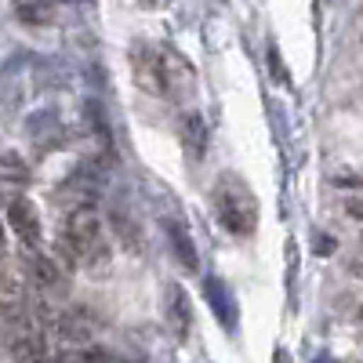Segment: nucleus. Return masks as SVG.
Returning a JSON list of instances; mask_svg holds the SVG:
<instances>
[{"mask_svg": "<svg viewBox=\"0 0 363 363\" xmlns=\"http://www.w3.org/2000/svg\"><path fill=\"white\" fill-rule=\"evenodd\" d=\"M58 255L66 258L69 269H84V272H106L113 247L106 225L99 218V211L91 203H77L66 211L62 233H58Z\"/></svg>", "mask_w": 363, "mask_h": 363, "instance_id": "obj_1", "label": "nucleus"}, {"mask_svg": "<svg viewBox=\"0 0 363 363\" xmlns=\"http://www.w3.org/2000/svg\"><path fill=\"white\" fill-rule=\"evenodd\" d=\"M211 207H215L218 222L233 236H251L258 229V196L240 174L222 171L211 186Z\"/></svg>", "mask_w": 363, "mask_h": 363, "instance_id": "obj_2", "label": "nucleus"}, {"mask_svg": "<svg viewBox=\"0 0 363 363\" xmlns=\"http://www.w3.org/2000/svg\"><path fill=\"white\" fill-rule=\"evenodd\" d=\"M153 87H160V95L186 106L196 95V69L189 66V58L178 48H157L153 55Z\"/></svg>", "mask_w": 363, "mask_h": 363, "instance_id": "obj_3", "label": "nucleus"}, {"mask_svg": "<svg viewBox=\"0 0 363 363\" xmlns=\"http://www.w3.org/2000/svg\"><path fill=\"white\" fill-rule=\"evenodd\" d=\"M22 277L33 284V291L40 294V298H62L66 294V272H62V265H58L55 258H48V255H40V247H26V255H22Z\"/></svg>", "mask_w": 363, "mask_h": 363, "instance_id": "obj_4", "label": "nucleus"}, {"mask_svg": "<svg viewBox=\"0 0 363 363\" xmlns=\"http://www.w3.org/2000/svg\"><path fill=\"white\" fill-rule=\"evenodd\" d=\"M8 225H11V233L22 240V247H40L44 229H40L37 203L29 200V196H15V200H8Z\"/></svg>", "mask_w": 363, "mask_h": 363, "instance_id": "obj_5", "label": "nucleus"}, {"mask_svg": "<svg viewBox=\"0 0 363 363\" xmlns=\"http://www.w3.org/2000/svg\"><path fill=\"white\" fill-rule=\"evenodd\" d=\"M164 320H167V330L178 342L189 338V330H193V306H189V294L182 291L178 284H167V291H164Z\"/></svg>", "mask_w": 363, "mask_h": 363, "instance_id": "obj_6", "label": "nucleus"}, {"mask_svg": "<svg viewBox=\"0 0 363 363\" xmlns=\"http://www.w3.org/2000/svg\"><path fill=\"white\" fill-rule=\"evenodd\" d=\"M178 142H182V149H186V157L196 164V160H203V153H207V142H211V131H207V120L200 116V113H186L178 120Z\"/></svg>", "mask_w": 363, "mask_h": 363, "instance_id": "obj_7", "label": "nucleus"}, {"mask_svg": "<svg viewBox=\"0 0 363 363\" xmlns=\"http://www.w3.org/2000/svg\"><path fill=\"white\" fill-rule=\"evenodd\" d=\"M203 298H207L211 313L218 316V323H222L225 330H236V298L229 294L225 280H218V277H207V280H203Z\"/></svg>", "mask_w": 363, "mask_h": 363, "instance_id": "obj_8", "label": "nucleus"}, {"mask_svg": "<svg viewBox=\"0 0 363 363\" xmlns=\"http://www.w3.org/2000/svg\"><path fill=\"white\" fill-rule=\"evenodd\" d=\"M164 233H167V244H171L178 265L186 269V272H196L200 269V255H196L193 240H189V229L182 225V222H174V218H164Z\"/></svg>", "mask_w": 363, "mask_h": 363, "instance_id": "obj_9", "label": "nucleus"}, {"mask_svg": "<svg viewBox=\"0 0 363 363\" xmlns=\"http://www.w3.org/2000/svg\"><path fill=\"white\" fill-rule=\"evenodd\" d=\"M58 4H62V0H11L15 15L26 26H51L55 15H58Z\"/></svg>", "mask_w": 363, "mask_h": 363, "instance_id": "obj_10", "label": "nucleus"}, {"mask_svg": "<svg viewBox=\"0 0 363 363\" xmlns=\"http://www.w3.org/2000/svg\"><path fill=\"white\" fill-rule=\"evenodd\" d=\"M51 363H116V356L102 345H77V349H62Z\"/></svg>", "mask_w": 363, "mask_h": 363, "instance_id": "obj_11", "label": "nucleus"}, {"mask_svg": "<svg viewBox=\"0 0 363 363\" xmlns=\"http://www.w3.org/2000/svg\"><path fill=\"white\" fill-rule=\"evenodd\" d=\"M0 182L4 186H26L29 182V164L22 160V153H15V149L0 153Z\"/></svg>", "mask_w": 363, "mask_h": 363, "instance_id": "obj_12", "label": "nucleus"}, {"mask_svg": "<svg viewBox=\"0 0 363 363\" xmlns=\"http://www.w3.org/2000/svg\"><path fill=\"white\" fill-rule=\"evenodd\" d=\"M22 291V269L8 258V251H0V298H18Z\"/></svg>", "mask_w": 363, "mask_h": 363, "instance_id": "obj_13", "label": "nucleus"}, {"mask_svg": "<svg viewBox=\"0 0 363 363\" xmlns=\"http://www.w3.org/2000/svg\"><path fill=\"white\" fill-rule=\"evenodd\" d=\"M345 215H349V218H356V222H363V196H356V200H349V203H345Z\"/></svg>", "mask_w": 363, "mask_h": 363, "instance_id": "obj_14", "label": "nucleus"}, {"mask_svg": "<svg viewBox=\"0 0 363 363\" xmlns=\"http://www.w3.org/2000/svg\"><path fill=\"white\" fill-rule=\"evenodd\" d=\"M269 62H272V73H277V80H287V77H284V62H280V51H277V48H269Z\"/></svg>", "mask_w": 363, "mask_h": 363, "instance_id": "obj_15", "label": "nucleus"}, {"mask_svg": "<svg viewBox=\"0 0 363 363\" xmlns=\"http://www.w3.org/2000/svg\"><path fill=\"white\" fill-rule=\"evenodd\" d=\"M330 251H335V240H330V236H320V244H316V255H330Z\"/></svg>", "mask_w": 363, "mask_h": 363, "instance_id": "obj_16", "label": "nucleus"}, {"mask_svg": "<svg viewBox=\"0 0 363 363\" xmlns=\"http://www.w3.org/2000/svg\"><path fill=\"white\" fill-rule=\"evenodd\" d=\"M0 251H4V225H0Z\"/></svg>", "mask_w": 363, "mask_h": 363, "instance_id": "obj_17", "label": "nucleus"}, {"mask_svg": "<svg viewBox=\"0 0 363 363\" xmlns=\"http://www.w3.org/2000/svg\"><path fill=\"white\" fill-rule=\"evenodd\" d=\"M359 327H363V309H359Z\"/></svg>", "mask_w": 363, "mask_h": 363, "instance_id": "obj_18", "label": "nucleus"}]
</instances>
